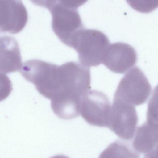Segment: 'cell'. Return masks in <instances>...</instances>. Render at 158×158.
<instances>
[{"instance_id":"11","label":"cell","mask_w":158,"mask_h":158,"mask_svg":"<svg viewBox=\"0 0 158 158\" xmlns=\"http://www.w3.org/2000/svg\"><path fill=\"white\" fill-rule=\"evenodd\" d=\"M99 158H140V156L128 144L118 140L110 144Z\"/></svg>"},{"instance_id":"3","label":"cell","mask_w":158,"mask_h":158,"mask_svg":"<svg viewBox=\"0 0 158 158\" xmlns=\"http://www.w3.org/2000/svg\"><path fill=\"white\" fill-rule=\"evenodd\" d=\"M110 45L109 39L104 33L98 30L83 28L73 37L68 46L77 52L81 64L89 68L102 63Z\"/></svg>"},{"instance_id":"10","label":"cell","mask_w":158,"mask_h":158,"mask_svg":"<svg viewBox=\"0 0 158 158\" xmlns=\"http://www.w3.org/2000/svg\"><path fill=\"white\" fill-rule=\"evenodd\" d=\"M157 144V121L147 119V122L137 130L133 141V147L140 153L148 154L155 150Z\"/></svg>"},{"instance_id":"6","label":"cell","mask_w":158,"mask_h":158,"mask_svg":"<svg viewBox=\"0 0 158 158\" xmlns=\"http://www.w3.org/2000/svg\"><path fill=\"white\" fill-rule=\"evenodd\" d=\"M110 109L109 98L102 92L89 90L82 96L80 114L91 125L107 127Z\"/></svg>"},{"instance_id":"4","label":"cell","mask_w":158,"mask_h":158,"mask_svg":"<svg viewBox=\"0 0 158 158\" xmlns=\"http://www.w3.org/2000/svg\"><path fill=\"white\" fill-rule=\"evenodd\" d=\"M151 90L150 84L143 72L138 67H134L121 79L114 100L138 106L146 102Z\"/></svg>"},{"instance_id":"12","label":"cell","mask_w":158,"mask_h":158,"mask_svg":"<svg viewBox=\"0 0 158 158\" xmlns=\"http://www.w3.org/2000/svg\"><path fill=\"white\" fill-rule=\"evenodd\" d=\"M12 90L10 79L5 73L0 72V102L8 98Z\"/></svg>"},{"instance_id":"8","label":"cell","mask_w":158,"mask_h":158,"mask_svg":"<svg viewBox=\"0 0 158 158\" xmlns=\"http://www.w3.org/2000/svg\"><path fill=\"white\" fill-rule=\"evenodd\" d=\"M137 54L135 49L124 43H113L108 47L102 63L114 73H126L135 64Z\"/></svg>"},{"instance_id":"7","label":"cell","mask_w":158,"mask_h":158,"mask_svg":"<svg viewBox=\"0 0 158 158\" xmlns=\"http://www.w3.org/2000/svg\"><path fill=\"white\" fill-rule=\"evenodd\" d=\"M28 20L26 7L21 1H0V32L20 33Z\"/></svg>"},{"instance_id":"5","label":"cell","mask_w":158,"mask_h":158,"mask_svg":"<svg viewBox=\"0 0 158 158\" xmlns=\"http://www.w3.org/2000/svg\"><path fill=\"white\" fill-rule=\"evenodd\" d=\"M138 122L137 114L134 106L114 100L107 127L120 138L130 140L135 135Z\"/></svg>"},{"instance_id":"9","label":"cell","mask_w":158,"mask_h":158,"mask_svg":"<svg viewBox=\"0 0 158 158\" xmlns=\"http://www.w3.org/2000/svg\"><path fill=\"white\" fill-rule=\"evenodd\" d=\"M23 66L17 40L10 36H0V72L9 73L20 71Z\"/></svg>"},{"instance_id":"13","label":"cell","mask_w":158,"mask_h":158,"mask_svg":"<svg viewBox=\"0 0 158 158\" xmlns=\"http://www.w3.org/2000/svg\"><path fill=\"white\" fill-rule=\"evenodd\" d=\"M50 158H69L67 156H65L64 155H57L55 156H53V157H51Z\"/></svg>"},{"instance_id":"2","label":"cell","mask_w":158,"mask_h":158,"mask_svg":"<svg viewBox=\"0 0 158 158\" xmlns=\"http://www.w3.org/2000/svg\"><path fill=\"white\" fill-rule=\"evenodd\" d=\"M33 2L48 9L52 16V26L53 32L67 46L77 32L83 29V23L77 9L85 2L36 1Z\"/></svg>"},{"instance_id":"1","label":"cell","mask_w":158,"mask_h":158,"mask_svg":"<svg viewBox=\"0 0 158 158\" xmlns=\"http://www.w3.org/2000/svg\"><path fill=\"white\" fill-rule=\"evenodd\" d=\"M89 68L77 63H66L59 66L56 95L51 107L66 110L79 109L82 96L90 90Z\"/></svg>"}]
</instances>
